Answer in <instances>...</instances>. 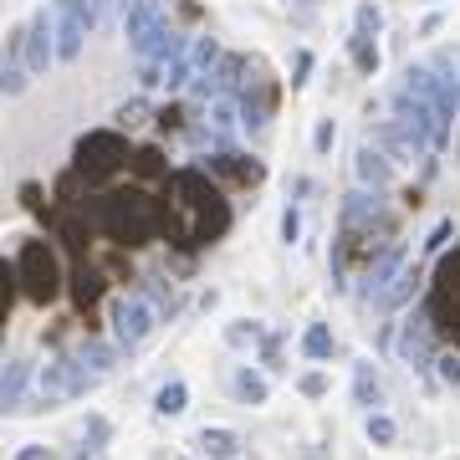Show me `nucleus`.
Instances as JSON below:
<instances>
[{"label": "nucleus", "mask_w": 460, "mask_h": 460, "mask_svg": "<svg viewBox=\"0 0 460 460\" xmlns=\"http://www.w3.org/2000/svg\"><path fill=\"white\" fill-rule=\"evenodd\" d=\"M435 368H440V378L450 384V389H460V353H440V358H435Z\"/></svg>", "instance_id": "obj_27"}, {"label": "nucleus", "mask_w": 460, "mask_h": 460, "mask_svg": "<svg viewBox=\"0 0 460 460\" xmlns=\"http://www.w3.org/2000/svg\"><path fill=\"white\" fill-rule=\"evenodd\" d=\"M363 435H368V445H394V440H399V425L389 420V414H368Z\"/></svg>", "instance_id": "obj_23"}, {"label": "nucleus", "mask_w": 460, "mask_h": 460, "mask_svg": "<svg viewBox=\"0 0 460 460\" xmlns=\"http://www.w3.org/2000/svg\"><path fill=\"white\" fill-rule=\"evenodd\" d=\"M266 332H261V323H230L226 328V343L230 348H246V343H261Z\"/></svg>", "instance_id": "obj_25"}, {"label": "nucleus", "mask_w": 460, "mask_h": 460, "mask_svg": "<svg viewBox=\"0 0 460 460\" xmlns=\"http://www.w3.org/2000/svg\"><path fill=\"white\" fill-rule=\"evenodd\" d=\"M414 287H420V261H404V271L389 281V292L378 296L374 307H378V313H394V307H404V302L414 296Z\"/></svg>", "instance_id": "obj_16"}, {"label": "nucleus", "mask_w": 460, "mask_h": 460, "mask_svg": "<svg viewBox=\"0 0 460 460\" xmlns=\"http://www.w3.org/2000/svg\"><path fill=\"white\" fill-rule=\"evenodd\" d=\"M404 261H410V251L399 246V241H394V246H384L374 261H368V277H363V281H368V302H378V296L389 292V281L404 271Z\"/></svg>", "instance_id": "obj_9"}, {"label": "nucleus", "mask_w": 460, "mask_h": 460, "mask_svg": "<svg viewBox=\"0 0 460 460\" xmlns=\"http://www.w3.org/2000/svg\"><path fill=\"white\" fill-rule=\"evenodd\" d=\"M353 399H358V404H363L368 414H378L374 404L384 399V389H378V378H374V363H368V358H363L358 368H353Z\"/></svg>", "instance_id": "obj_19"}, {"label": "nucleus", "mask_w": 460, "mask_h": 460, "mask_svg": "<svg viewBox=\"0 0 460 460\" xmlns=\"http://www.w3.org/2000/svg\"><path fill=\"white\" fill-rule=\"evenodd\" d=\"M296 389H302L307 399H323V394H328V374H302V378H296Z\"/></svg>", "instance_id": "obj_31"}, {"label": "nucleus", "mask_w": 460, "mask_h": 460, "mask_svg": "<svg viewBox=\"0 0 460 460\" xmlns=\"http://www.w3.org/2000/svg\"><path fill=\"white\" fill-rule=\"evenodd\" d=\"M26 384H31V358H11L5 363V378H0V404H5V414L26 410Z\"/></svg>", "instance_id": "obj_11"}, {"label": "nucleus", "mask_w": 460, "mask_h": 460, "mask_svg": "<svg viewBox=\"0 0 460 460\" xmlns=\"http://www.w3.org/2000/svg\"><path fill=\"white\" fill-rule=\"evenodd\" d=\"M353 169H358V180L368 184V190H384V184L394 180V159H389V154H384V148H374V144H363L358 148V159H353Z\"/></svg>", "instance_id": "obj_12"}, {"label": "nucleus", "mask_w": 460, "mask_h": 460, "mask_svg": "<svg viewBox=\"0 0 460 460\" xmlns=\"http://www.w3.org/2000/svg\"><path fill=\"white\" fill-rule=\"evenodd\" d=\"M16 460H51V456L41 450V445H26V450H16Z\"/></svg>", "instance_id": "obj_36"}, {"label": "nucleus", "mask_w": 460, "mask_h": 460, "mask_svg": "<svg viewBox=\"0 0 460 460\" xmlns=\"http://www.w3.org/2000/svg\"><path fill=\"white\" fill-rule=\"evenodd\" d=\"M296 235H302V215H296V205H287V210H281V241L296 246Z\"/></svg>", "instance_id": "obj_28"}, {"label": "nucleus", "mask_w": 460, "mask_h": 460, "mask_svg": "<svg viewBox=\"0 0 460 460\" xmlns=\"http://www.w3.org/2000/svg\"><path fill=\"white\" fill-rule=\"evenodd\" d=\"M102 226L113 230L118 241L138 246V241L154 235V205L144 195H108L102 199Z\"/></svg>", "instance_id": "obj_1"}, {"label": "nucleus", "mask_w": 460, "mask_h": 460, "mask_svg": "<svg viewBox=\"0 0 460 460\" xmlns=\"http://www.w3.org/2000/svg\"><path fill=\"white\" fill-rule=\"evenodd\" d=\"M235 394L246 399V404H266V394H271V384H266L261 374H251V368H241V374H235Z\"/></svg>", "instance_id": "obj_22"}, {"label": "nucleus", "mask_w": 460, "mask_h": 460, "mask_svg": "<svg viewBox=\"0 0 460 460\" xmlns=\"http://www.w3.org/2000/svg\"><path fill=\"white\" fill-rule=\"evenodd\" d=\"M368 226V230H389L394 226V220H389V210H384V205H378V195H348V205H343V226Z\"/></svg>", "instance_id": "obj_13"}, {"label": "nucleus", "mask_w": 460, "mask_h": 460, "mask_svg": "<svg viewBox=\"0 0 460 460\" xmlns=\"http://www.w3.org/2000/svg\"><path fill=\"white\" fill-rule=\"evenodd\" d=\"M378 26H384V11H378L374 0H363L358 11H353V36H378Z\"/></svg>", "instance_id": "obj_24"}, {"label": "nucleus", "mask_w": 460, "mask_h": 460, "mask_svg": "<svg viewBox=\"0 0 460 460\" xmlns=\"http://www.w3.org/2000/svg\"><path fill=\"white\" fill-rule=\"evenodd\" d=\"M195 445H199V456H205V460H230L235 450H241V435L226 429V425H205L195 435Z\"/></svg>", "instance_id": "obj_14"}, {"label": "nucleus", "mask_w": 460, "mask_h": 460, "mask_svg": "<svg viewBox=\"0 0 460 460\" xmlns=\"http://www.w3.org/2000/svg\"><path fill=\"white\" fill-rule=\"evenodd\" d=\"M16 277L26 281V296H31V302H51V296H57V281H62L57 277V256H51L41 241H26V246H21Z\"/></svg>", "instance_id": "obj_6"}, {"label": "nucleus", "mask_w": 460, "mask_h": 460, "mask_svg": "<svg viewBox=\"0 0 460 460\" xmlns=\"http://www.w3.org/2000/svg\"><path fill=\"white\" fill-rule=\"evenodd\" d=\"M368 144L384 148V154H389L394 164H404V159H420V154H425V148L414 144L410 133L399 128V123H374V128H368Z\"/></svg>", "instance_id": "obj_10"}, {"label": "nucleus", "mask_w": 460, "mask_h": 460, "mask_svg": "<svg viewBox=\"0 0 460 460\" xmlns=\"http://www.w3.org/2000/svg\"><path fill=\"white\" fill-rule=\"evenodd\" d=\"M302 353H307L313 363L332 358V332H328V323H313V328L302 332Z\"/></svg>", "instance_id": "obj_20"}, {"label": "nucleus", "mask_w": 460, "mask_h": 460, "mask_svg": "<svg viewBox=\"0 0 460 460\" xmlns=\"http://www.w3.org/2000/svg\"><path fill=\"white\" fill-rule=\"evenodd\" d=\"M348 47H353V62H358L363 77H374L378 72V41L374 36H348Z\"/></svg>", "instance_id": "obj_21"}, {"label": "nucleus", "mask_w": 460, "mask_h": 460, "mask_svg": "<svg viewBox=\"0 0 460 460\" xmlns=\"http://www.w3.org/2000/svg\"><path fill=\"white\" fill-rule=\"evenodd\" d=\"M159 328V307L148 302V296H123V302H113V338L118 348H144L148 332Z\"/></svg>", "instance_id": "obj_4"}, {"label": "nucleus", "mask_w": 460, "mask_h": 460, "mask_svg": "<svg viewBox=\"0 0 460 460\" xmlns=\"http://www.w3.org/2000/svg\"><path fill=\"white\" fill-rule=\"evenodd\" d=\"M21 57L31 66V77H47V66L57 62V11L36 5L31 21L21 26Z\"/></svg>", "instance_id": "obj_3"}, {"label": "nucleus", "mask_w": 460, "mask_h": 460, "mask_svg": "<svg viewBox=\"0 0 460 460\" xmlns=\"http://www.w3.org/2000/svg\"><path fill=\"white\" fill-rule=\"evenodd\" d=\"M118 159H123V144H118L113 133H93V138H83V148H77V169H83V174H108Z\"/></svg>", "instance_id": "obj_8"}, {"label": "nucleus", "mask_w": 460, "mask_h": 460, "mask_svg": "<svg viewBox=\"0 0 460 460\" xmlns=\"http://www.w3.org/2000/svg\"><path fill=\"white\" fill-rule=\"evenodd\" d=\"M138 83L159 87V83H164V62H138Z\"/></svg>", "instance_id": "obj_34"}, {"label": "nucleus", "mask_w": 460, "mask_h": 460, "mask_svg": "<svg viewBox=\"0 0 460 460\" xmlns=\"http://www.w3.org/2000/svg\"><path fill=\"white\" fill-rule=\"evenodd\" d=\"M450 235H456V226H450V220H440V226H435V230L425 235V256H435V251H445V241H450Z\"/></svg>", "instance_id": "obj_29"}, {"label": "nucleus", "mask_w": 460, "mask_h": 460, "mask_svg": "<svg viewBox=\"0 0 460 460\" xmlns=\"http://www.w3.org/2000/svg\"><path fill=\"white\" fill-rule=\"evenodd\" d=\"M102 378H93L77 358H51L41 374H36V399L41 404H66V399L87 394V389H98Z\"/></svg>", "instance_id": "obj_2"}, {"label": "nucleus", "mask_w": 460, "mask_h": 460, "mask_svg": "<svg viewBox=\"0 0 460 460\" xmlns=\"http://www.w3.org/2000/svg\"><path fill=\"white\" fill-rule=\"evenodd\" d=\"M87 5H93V31H102V26L113 21V5H118V0H87Z\"/></svg>", "instance_id": "obj_33"}, {"label": "nucleus", "mask_w": 460, "mask_h": 460, "mask_svg": "<svg viewBox=\"0 0 460 460\" xmlns=\"http://www.w3.org/2000/svg\"><path fill=\"white\" fill-rule=\"evenodd\" d=\"M159 16H164V5H159V0H138L133 11H123V36H128V41H138V36H144Z\"/></svg>", "instance_id": "obj_17"}, {"label": "nucleus", "mask_w": 460, "mask_h": 460, "mask_svg": "<svg viewBox=\"0 0 460 460\" xmlns=\"http://www.w3.org/2000/svg\"><path fill=\"white\" fill-rule=\"evenodd\" d=\"M332 138H338V123H332V118H323V123L313 128V148H317V154H328Z\"/></svg>", "instance_id": "obj_30"}, {"label": "nucleus", "mask_w": 460, "mask_h": 460, "mask_svg": "<svg viewBox=\"0 0 460 460\" xmlns=\"http://www.w3.org/2000/svg\"><path fill=\"white\" fill-rule=\"evenodd\" d=\"M307 72H313V51H296V77H292V87L307 83Z\"/></svg>", "instance_id": "obj_35"}, {"label": "nucleus", "mask_w": 460, "mask_h": 460, "mask_svg": "<svg viewBox=\"0 0 460 460\" xmlns=\"http://www.w3.org/2000/svg\"><path fill=\"white\" fill-rule=\"evenodd\" d=\"M144 113H148V102L133 98V102H123V108H118V123H123V128H133V123H144Z\"/></svg>", "instance_id": "obj_32"}, {"label": "nucleus", "mask_w": 460, "mask_h": 460, "mask_svg": "<svg viewBox=\"0 0 460 460\" xmlns=\"http://www.w3.org/2000/svg\"><path fill=\"white\" fill-rule=\"evenodd\" d=\"M154 410L164 414V420H174V414H184V410H190V384H184V378H169L164 389L154 394Z\"/></svg>", "instance_id": "obj_18"}, {"label": "nucleus", "mask_w": 460, "mask_h": 460, "mask_svg": "<svg viewBox=\"0 0 460 460\" xmlns=\"http://www.w3.org/2000/svg\"><path fill=\"white\" fill-rule=\"evenodd\" d=\"M235 118H241V113H235V102H230V98H215V102H210V123H215L220 133L235 128Z\"/></svg>", "instance_id": "obj_26"}, {"label": "nucleus", "mask_w": 460, "mask_h": 460, "mask_svg": "<svg viewBox=\"0 0 460 460\" xmlns=\"http://www.w3.org/2000/svg\"><path fill=\"white\" fill-rule=\"evenodd\" d=\"M57 11V62H77L87 31H93V5L87 0H51Z\"/></svg>", "instance_id": "obj_5"}, {"label": "nucleus", "mask_w": 460, "mask_h": 460, "mask_svg": "<svg viewBox=\"0 0 460 460\" xmlns=\"http://www.w3.org/2000/svg\"><path fill=\"white\" fill-rule=\"evenodd\" d=\"M399 358L410 363V368H420V374L435 363V338H429L425 317H410V323L399 328Z\"/></svg>", "instance_id": "obj_7"}, {"label": "nucleus", "mask_w": 460, "mask_h": 460, "mask_svg": "<svg viewBox=\"0 0 460 460\" xmlns=\"http://www.w3.org/2000/svg\"><path fill=\"white\" fill-rule=\"evenodd\" d=\"M118 353H123V348H118V343H93V338H87V343L77 348L72 358L83 363V368H87V374H93V378H108V374H113V368H118Z\"/></svg>", "instance_id": "obj_15"}]
</instances>
